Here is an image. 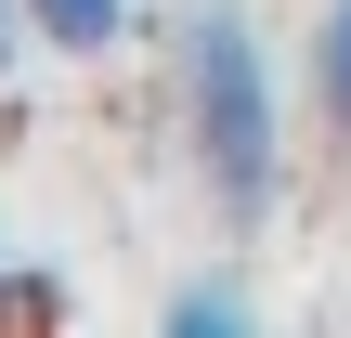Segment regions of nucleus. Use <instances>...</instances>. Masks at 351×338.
<instances>
[{"mask_svg":"<svg viewBox=\"0 0 351 338\" xmlns=\"http://www.w3.org/2000/svg\"><path fill=\"white\" fill-rule=\"evenodd\" d=\"M169 104H182L208 208L221 221H274V195H287V78H274L261 26L234 0H195L169 26Z\"/></svg>","mask_w":351,"mask_h":338,"instance_id":"f257e3e1","label":"nucleus"},{"mask_svg":"<svg viewBox=\"0 0 351 338\" xmlns=\"http://www.w3.org/2000/svg\"><path fill=\"white\" fill-rule=\"evenodd\" d=\"M13 13H26V39L65 52V65H91V52L130 39V0H13Z\"/></svg>","mask_w":351,"mask_h":338,"instance_id":"f03ea898","label":"nucleus"},{"mask_svg":"<svg viewBox=\"0 0 351 338\" xmlns=\"http://www.w3.org/2000/svg\"><path fill=\"white\" fill-rule=\"evenodd\" d=\"M300 65H313V117H326V130L351 143V0H326V13H313Z\"/></svg>","mask_w":351,"mask_h":338,"instance_id":"7ed1b4c3","label":"nucleus"},{"mask_svg":"<svg viewBox=\"0 0 351 338\" xmlns=\"http://www.w3.org/2000/svg\"><path fill=\"white\" fill-rule=\"evenodd\" d=\"M156 326H169V338H234V326H261V300H247L234 274H195V287L156 300Z\"/></svg>","mask_w":351,"mask_h":338,"instance_id":"20e7f679","label":"nucleus"},{"mask_svg":"<svg viewBox=\"0 0 351 338\" xmlns=\"http://www.w3.org/2000/svg\"><path fill=\"white\" fill-rule=\"evenodd\" d=\"M52 313H65V287H52V274H26V261L0 248V326H52Z\"/></svg>","mask_w":351,"mask_h":338,"instance_id":"39448f33","label":"nucleus"},{"mask_svg":"<svg viewBox=\"0 0 351 338\" xmlns=\"http://www.w3.org/2000/svg\"><path fill=\"white\" fill-rule=\"evenodd\" d=\"M13 52H26V13H13V0H0V65H13Z\"/></svg>","mask_w":351,"mask_h":338,"instance_id":"423d86ee","label":"nucleus"}]
</instances>
